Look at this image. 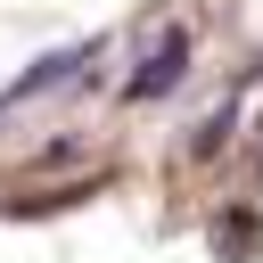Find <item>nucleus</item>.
Returning <instances> with one entry per match:
<instances>
[{"label": "nucleus", "instance_id": "f257e3e1", "mask_svg": "<svg viewBox=\"0 0 263 263\" xmlns=\"http://www.w3.org/2000/svg\"><path fill=\"white\" fill-rule=\"evenodd\" d=\"M189 49H197V25H189V16H164V25L148 33L140 66L123 74V99H132V107H140V99H164V90L189 74Z\"/></svg>", "mask_w": 263, "mask_h": 263}]
</instances>
